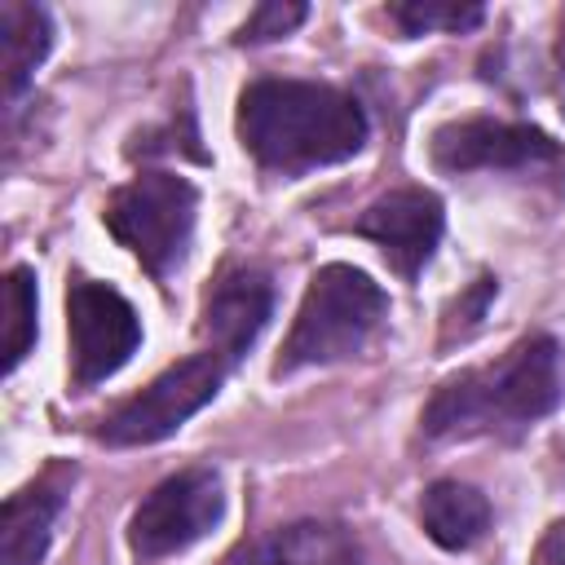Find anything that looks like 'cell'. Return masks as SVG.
<instances>
[{
    "label": "cell",
    "mask_w": 565,
    "mask_h": 565,
    "mask_svg": "<svg viewBox=\"0 0 565 565\" xmlns=\"http://www.w3.org/2000/svg\"><path fill=\"white\" fill-rule=\"evenodd\" d=\"M238 141L260 168L300 177L353 159L366 141V110L331 84L256 79L238 97Z\"/></svg>",
    "instance_id": "6da1fadb"
},
{
    "label": "cell",
    "mask_w": 565,
    "mask_h": 565,
    "mask_svg": "<svg viewBox=\"0 0 565 565\" xmlns=\"http://www.w3.org/2000/svg\"><path fill=\"white\" fill-rule=\"evenodd\" d=\"M561 406V344L543 331L516 340L499 362L468 366L437 384L419 424L433 441L516 437Z\"/></svg>",
    "instance_id": "7a4b0ae2"
},
{
    "label": "cell",
    "mask_w": 565,
    "mask_h": 565,
    "mask_svg": "<svg viewBox=\"0 0 565 565\" xmlns=\"http://www.w3.org/2000/svg\"><path fill=\"white\" fill-rule=\"evenodd\" d=\"M384 318L388 296L380 282H371V274L353 265H322L305 287L274 375H296L305 366H327L362 353L371 335L384 327Z\"/></svg>",
    "instance_id": "3957f363"
},
{
    "label": "cell",
    "mask_w": 565,
    "mask_h": 565,
    "mask_svg": "<svg viewBox=\"0 0 565 565\" xmlns=\"http://www.w3.org/2000/svg\"><path fill=\"white\" fill-rule=\"evenodd\" d=\"M194 212H199V190L185 177L141 172L110 194L102 221L154 278H168L190 247Z\"/></svg>",
    "instance_id": "277c9868"
},
{
    "label": "cell",
    "mask_w": 565,
    "mask_h": 565,
    "mask_svg": "<svg viewBox=\"0 0 565 565\" xmlns=\"http://www.w3.org/2000/svg\"><path fill=\"white\" fill-rule=\"evenodd\" d=\"M225 366H230V362L216 358L212 349L172 362V366L159 371L137 397H128L124 406H115V411L102 419L97 437H102L106 446H150V441L172 437L194 411H203V406L221 393Z\"/></svg>",
    "instance_id": "5b68a950"
},
{
    "label": "cell",
    "mask_w": 565,
    "mask_h": 565,
    "mask_svg": "<svg viewBox=\"0 0 565 565\" xmlns=\"http://www.w3.org/2000/svg\"><path fill=\"white\" fill-rule=\"evenodd\" d=\"M221 516H225L221 477L212 468H181L137 503L128 521V547L141 565H150L199 543Z\"/></svg>",
    "instance_id": "8992f818"
},
{
    "label": "cell",
    "mask_w": 565,
    "mask_h": 565,
    "mask_svg": "<svg viewBox=\"0 0 565 565\" xmlns=\"http://www.w3.org/2000/svg\"><path fill=\"white\" fill-rule=\"evenodd\" d=\"M66 335H71V384L75 388H93L110 380L141 349L137 309L97 278H71Z\"/></svg>",
    "instance_id": "52a82bcc"
},
{
    "label": "cell",
    "mask_w": 565,
    "mask_h": 565,
    "mask_svg": "<svg viewBox=\"0 0 565 565\" xmlns=\"http://www.w3.org/2000/svg\"><path fill=\"white\" fill-rule=\"evenodd\" d=\"M437 172H561L565 150L534 124L508 119H455L428 141Z\"/></svg>",
    "instance_id": "ba28073f"
},
{
    "label": "cell",
    "mask_w": 565,
    "mask_h": 565,
    "mask_svg": "<svg viewBox=\"0 0 565 565\" xmlns=\"http://www.w3.org/2000/svg\"><path fill=\"white\" fill-rule=\"evenodd\" d=\"M353 230L362 238H371L402 278H419V269L433 260V252L441 243L446 216H441V199L433 190L402 185V190H388L375 203H366V212L353 221Z\"/></svg>",
    "instance_id": "9c48e42d"
},
{
    "label": "cell",
    "mask_w": 565,
    "mask_h": 565,
    "mask_svg": "<svg viewBox=\"0 0 565 565\" xmlns=\"http://www.w3.org/2000/svg\"><path fill=\"white\" fill-rule=\"evenodd\" d=\"M269 313H274V282H269V274L252 269V265H234V269H225L212 282V291L203 300V322L199 327H203V335H207L216 358L238 362L256 344V335L265 331Z\"/></svg>",
    "instance_id": "30bf717a"
},
{
    "label": "cell",
    "mask_w": 565,
    "mask_h": 565,
    "mask_svg": "<svg viewBox=\"0 0 565 565\" xmlns=\"http://www.w3.org/2000/svg\"><path fill=\"white\" fill-rule=\"evenodd\" d=\"M230 565H366V556L349 525L309 516L234 547Z\"/></svg>",
    "instance_id": "8fae6325"
},
{
    "label": "cell",
    "mask_w": 565,
    "mask_h": 565,
    "mask_svg": "<svg viewBox=\"0 0 565 565\" xmlns=\"http://www.w3.org/2000/svg\"><path fill=\"white\" fill-rule=\"evenodd\" d=\"M62 508H66V472L62 468H53L40 481L9 494L4 516H0V565H40Z\"/></svg>",
    "instance_id": "7c38bea8"
},
{
    "label": "cell",
    "mask_w": 565,
    "mask_h": 565,
    "mask_svg": "<svg viewBox=\"0 0 565 565\" xmlns=\"http://www.w3.org/2000/svg\"><path fill=\"white\" fill-rule=\"evenodd\" d=\"M424 534L446 552H468L490 530V499L468 481H433L419 499Z\"/></svg>",
    "instance_id": "4fadbf2b"
},
{
    "label": "cell",
    "mask_w": 565,
    "mask_h": 565,
    "mask_svg": "<svg viewBox=\"0 0 565 565\" xmlns=\"http://www.w3.org/2000/svg\"><path fill=\"white\" fill-rule=\"evenodd\" d=\"M53 49V22L40 4L26 0H0V71H4V97L13 102L35 66L49 57Z\"/></svg>",
    "instance_id": "5bb4252c"
},
{
    "label": "cell",
    "mask_w": 565,
    "mask_h": 565,
    "mask_svg": "<svg viewBox=\"0 0 565 565\" xmlns=\"http://www.w3.org/2000/svg\"><path fill=\"white\" fill-rule=\"evenodd\" d=\"M0 313H4V371H18L35 344V274L13 265L0 282Z\"/></svg>",
    "instance_id": "9a60e30c"
},
{
    "label": "cell",
    "mask_w": 565,
    "mask_h": 565,
    "mask_svg": "<svg viewBox=\"0 0 565 565\" xmlns=\"http://www.w3.org/2000/svg\"><path fill=\"white\" fill-rule=\"evenodd\" d=\"M388 18L406 35H428V31H468L486 18V9L481 4H446V0H411V4H393Z\"/></svg>",
    "instance_id": "2e32d148"
},
{
    "label": "cell",
    "mask_w": 565,
    "mask_h": 565,
    "mask_svg": "<svg viewBox=\"0 0 565 565\" xmlns=\"http://www.w3.org/2000/svg\"><path fill=\"white\" fill-rule=\"evenodd\" d=\"M305 4L296 0H269V4H256L252 18L238 26V44H265V40H278V35H291L300 22H305Z\"/></svg>",
    "instance_id": "e0dca14e"
},
{
    "label": "cell",
    "mask_w": 565,
    "mask_h": 565,
    "mask_svg": "<svg viewBox=\"0 0 565 565\" xmlns=\"http://www.w3.org/2000/svg\"><path fill=\"white\" fill-rule=\"evenodd\" d=\"M490 296H494V278H477L459 300H455V309L446 313V327H441V344H450V340H463V335H472L477 327H481V318H486V305H490Z\"/></svg>",
    "instance_id": "ac0fdd59"
},
{
    "label": "cell",
    "mask_w": 565,
    "mask_h": 565,
    "mask_svg": "<svg viewBox=\"0 0 565 565\" xmlns=\"http://www.w3.org/2000/svg\"><path fill=\"white\" fill-rule=\"evenodd\" d=\"M543 565H565V516L543 534V547H539Z\"/></svg>",
    "instance_id": "d6986e66"
},
{
    "label": "cell",
    "mask_w": 565,
    "mask_h": 565,
    "mask_svg": "<svg viewBox=\"0 0 565 565\" xmlns=\"http://www.w3.org/2000/svg\"><path fill=\"white\" fill-rule=\"evenodd\" d=\"M556 62L565 66V9H561V26H556Z\"/></svg>",
    "instance_id": "ffe728a7"
}]
</instances>
